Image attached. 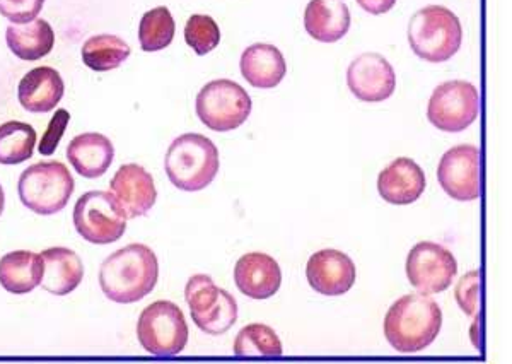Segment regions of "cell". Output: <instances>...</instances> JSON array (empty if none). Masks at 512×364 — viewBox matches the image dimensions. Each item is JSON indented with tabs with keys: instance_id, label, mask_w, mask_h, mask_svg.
Segmentation results:
<instances>
[{
	"instance_id": "33",
	"label": "cell",
	"mask_w": 512,
	"mask_h": 364,
	"mask_svg": "<svg viewBox=\"0 0 512 364\" xmlns=\"http://www.w3.org/2000/svg\"><path fill=\"white\" fill-rule=\"evenodd\" d=\"M357 4L369 14L379 16V14H386V12L391 11L396 4V0H357Z\"/></svg>"
},
{
	"instance_id": "8",
	"label": "cell",
	"mask_w": 512,
	"mask_h": 364,
	"mask_svg": "<svg viewBox=\"0 0 512 364\" xmlns=\"http://www.w3.org/2000/svg\"><path fill=\"white\" fill-rule=\"evenodd\" d=\"M195 108L198 118L210 130L229 132L241 127L250 117L251 98L238 83L217 79L200 89Z\"/></svg>"
},
{
	"instance_id": "22",
	"label": "cell",
	"mask_w": 512,
	"mask_h": 364,
	"mask_svg": "<svg viewBox=\"0 0 512 364\" xmlns=\"http://www.w3.org/2000/svg\"><path fill=\"white\" fill-rule=\"evenodd\" d=\"M304 28L316 42H338L350 30L349 7L340 0H311L304 11Z\"/></svg>"
},
{
	"instance_id": "15",
	"label": "cell",
	"mask_w": 512,
	"mask_h": 364,
	"mask_svg": "<svg viewBox=\"0 0 512 364\" xmlns=\"http://www.w3.org/2000/svg\"><path fill=\"white\" fill-rule=\"evenodd\" d=\"M110 188L128 219L146 216L158 200V190L151 173L134 163L123 165L115 173Z\"/></svg>"
},
{
	"instance_id": "18",
	"label": "cell",
	"mask_w": 512,
	"mask_h": 364,
	"mask_svg": "<svg viewBox=\"0 0 512 364\" xmlns=\"http://www.w3.org/2000/svg\"><path fill=\"white\" fill-rule=\"evenodd\" d=\"M64 79L52 67H36L21 79L19 103L31 113L53 112L64 98Z\"/></svg>"
},
{
	"instance_id": "32",
	"label": "cell",
	"mask_w": 512,
	"mask_h": 364,
	"mask_svg": "<svg viewBox=\"0 0 512 364\" xmlns=\"http://www.w3.org/2000/svg\"><path fill=\"white\" fill-rule=\"evenodd\" d=\"M69 122L70 113L67 110H57L55 112L50 124H48L47 132L41 137L40 146H38L41 156H52L57 151L65 130L69 127Z\"/></svg>"
},
{
	"instance_id": "27",
	"label": "cell",
	"mask_w": 512,
	"mask_h": 364,
	"mask_svg": "<svg viewBox=\"0 0 512 364\" xmlns=\"http://www.w3.org/2000/svg\"><path fill=\"white\" fill-rule=\"evenodd\" d=\"M282 353L279 335L265 323H251L234 341V354L239 358H279Z\"/></svg>"
},
{
	"instance_id": "29",
	"label": "cell",
	"mask_w": 512,
	"mask_h": 364,
	"mask_svg": "<svg viewBox=\"0 0 512 364\" xmlns=\"http://www.w3.org/2000/svg\"><path fill=\"white\" fill-rule=\"evenodd\" d=\"M185 42L197 55H207L221 43V30L216 21L205 14H193L185 26Z\"/></svg>"
},
{
	"instance_id": "5",
	"label": "cell",
	"mask_w": 512,
	"mask_h": 364,
	"mask_svg": "<svg viewBox=\"0 0 512 364\" xmlns=\"http://www.w3.org/2000/svg\"><path fill=\"white\" fill-rule=\"evenodd\" d=\"M76 182L60 161L36 163L19 177L18 194L24 207L40 216H52L69 204Z\"/></svg>"
},
{
	"instance_id": "25",
	"label": "cell",
	"mask_w": 512,
	"mask_h": 364,
	"mask_svg": "<svg viewBox=\"0 0 512 364\" xmlns=\"http://www.w3.org/2000/svg\"><path fill=\"white\" fill-rule=\"evenodd\" d=\"M82 62L94 72L118 69L130 57V47L120 36L96 35L82 45Z\"/></svg>"
},
{
	"instance_id": "14",
	"label": "cell",
	"mask_w": 512,
	"mask_h": 364,
	"mask_svg": "<svg viewBox=\"0 0 512 364\" xmlns=\"http://www.w3.org/2000/svg\"><path fill=\"white\" fill-rule=\"evenodd\" d=\"M306 277L316 293L342 296L354 288L357 271L349 255L335 248H326L311 255L306 265Z\"/></svg>"
},
{
	"instance_id": "31",
	"label": "cell",
	"mask_w": 512,
	"mask_h": 364,
	"mask_svg": "<svg viewBox=\"0 0 512 364\" xmlns=\"http://www.w3.org/2000/svg\"><path fill=\"white\" fill-rule=\"evenodd\" d=\"M45 0H0V14L12 24L30 23L38 18Z\"/></svg>"
},
{
	"instance_id": "24",
	"label": "cell",
	"mask_w": 512,
	"mask_h": 364,
	"mask_svg": "<svg viewBox=\"0 0 512 364\" xmlns=\"http://www.w3.org/2000/svg\"><path fill=\"white\" fill-rule=\"evenodd\" d=\"M7 47L18 59L35 62L47 57L55 47V31L45 19L11 24L6 31Z\"/></svg>"
},
{
	"instance_id": "28",
	"label": "cell",
	"mask_w": 512,
	"mask_h": 364,
	"mask_svg": "<svg viewBox=\"0 0 512 364\" xmlns=\"http://www.w3.org/2000/svg\"><path fill=\"white\" fill-rule=\"evenodd\" d=\"M176 24L168 7H156L140 19L139 42L144 52L168 48L175 38Z\"/></svg>"
},
{
	"instance_id": "13",
	"label": "cell",
	"mask_w": 512,
	"mask_h": 364,
	"mask_svg": "<svg viewBox=\"0 0 512 364\" xmlns=\"http://www.w3.org/2000/svg\"><path fill=\"white\" fill-rule=\"evenodd\" d=\"M347 84L357 100L379 103L395 93V69L379 53H362L349 65Z\"/></svg>"
},
{
	"instance_id": "10",
	"label": "cell",
	"mask_w": 512,
	"mask_h": 364,
	"mask_svg": "<svg viewBox=\"0 0 512 364\" xmlns=\"http://www.w3.org/2000/svg\"><path fill=\"white\" fill-rule=\"evenodd\" d=\"M480 113V93L472 83L449 81L434 89L427 118L444 132H463L477 120Z\"/></svg>"
},
{
	"instance_id": "35",
	"label": "cell",
	"mask_w": 512,
	"mask_h": 364,
	"mask_svg": "<svg viewBox=\"0 0 512 364\" xmlns=\"http://www.w3.org/2000/svg\"><path fill=\"white\" fill-rule=\"evenodd\" d=\"M4 207H6V194H4V188L0 185V216L4 212Z\"/></svg>"
},
{
	"instance_id": "3",
	"label": "cell",
	"mask_w": 512,
	"mask_h": 364,
	"mask_svg": "<svg viewBox=\"0 0 512 364\" xmlns=\"http://www.w3.org/2000/svg\"><path fill=\"white\" fill-rule=\"evenodd\" d=\"M219 151L209 137L183 134L169 146L164 170L169 182L183 192L209 187L219 173Z\"/></svg>"
},
{
	"instance_id": "12",
	"label": "cell",
	"mask_w": 512,
	"mask_h": 364,
	"mask_svg": "<svg viewBox=\"0 0 512 364\" xmlns=\"http://www.w3.org/2000/svg\"><path fill=\"white\" fill-rule=\"evenodd\" d=\"M437 180L454 200L472 202L482 194L480 183V149L460 144L449 149L437 166Z\"/></svg>"
},
{
	"instance_id": "16",
	"label": "cell",
	"mask_w": 512,
	"mask_h": 364,
	"mask_svg": "<svg viewBox=\"0 0 512 364\" xmlns=\"http://www.w3.org/2000/svg\"><path fill=\"white\" fill-rule=\"evenodd\" d=\"M234 282L251 300H268L279 291L282 271L277 260L267 253H246L234 267Z\"/></svg>"
},
{
	"instance_id": "17",
	"label": "cell",
	"mask_w": 512,
	"mask_h": 364,
	"mask_svg": "<svg viewBox=\"0 0 512 364\" xmlns=\"http://www.w3.org/2000/svg\"><path fill=\"white\" fill-rule=\"evenodd\" d=\"M425 173L414 159L398 158L386 166L378 178V192L388 204L408 206L425 190Z\"/></svg>"
},
{
	"instance_id": "30",
	"label": "cell",
	"mask_w": 512,
	"mask_h": 364,
	"mask_svg": "<svg viewBox=\"0 0 512 364\" xmlns=\"http://www.w3.org/2000/svg\"><path fill=\"white\" fill-rule=\"evenodd\" d=\"M454 298L465 315L477 317L480 310V272H468L461 277L454 289Z\"/></svg>"
},
{
	"instance_id": "21",
	"label": "cell",
	"mask_w": 512,
	"mask_h": 364,
	"mask_svg": "<svg viewBox=\"0 0 512 364\" xmlns=\"http://www.w3.org/2000/svg\"><path fill=\"white\" fill-rule=\"evenodd\" d=\"M45 272L41 288L55 296H65L76 291L84 279V265L79 255L69 248H48L41 253Z\"/></svg>"
},
{
	"instance_id": "26",
	"label": "cell",
	"mask_w": 512,
	"mask_h": 364,
	"mask_svg": "<svg viewBox=\"0 0 512 364\" xmlns=\"http://www.w3.org/2000/svg\"><path fill=\"white\" fill-rule=\"evenodd\" d=\"M36 130L24 122H6L0 125V165H21L33 158Z\"/></svg>"
},
{
	"instance_id": "34",
	"label": "cell",
	"mask_w": 512,
	"mask_h": 364,
	"mask_svg": "<svg viewBox=\"0 0 512 364\" xmlns=\"http://www.w3.org/2000/svg\"><path fill=\"white\" fill-rule=\"evenodd\" d=\"M478 322H480V320H475V322H473V325H472V342H473V346L477 347L478 349V346H480V339H478L477 337V332H478Z\"/></svg>"
},
{
	"instance_id": "7",
	"label": "cell",
	"mask_w": 512,
	"mask_h": 364,
	"mask_svg": "<svg viewBox=\"0 0 512 364\" xmlns=\"http://www.w3.org/2000/svg\"><path fill=\"white\" fill-rule=\"evenodd\" d=\"M127 214L115 195L91 190L79 197L74 207V226L84 240L93 245H110L127 229Z\"/></svg>"
},
{
	"instance_id": "2",
	"label": "cell",
	"mask_w": 512,
	"mask_h": 364,
	"mask_svg": "<svg viewBox=\"0 0 512 364\" xmlns=\"http://www.w3.org/2000/svg\"><path fill=\"white\" fill-rule=\"evenodd\" d=\"M443 312L429 294H405L384 318V337L398 353H419L436 341Z\"/></svg>"
},
{
	"instance_id": "23",
	"label": "cell",
	"mask_w": 512,
	"mask_h": 364,
	"mask_svg": "<svg viewBox=\"0 0 512 364\" xmlns=\"http://www.w3.org/2000/svg\"><path fill=\"white\" fill-rule=\"evenodd\" d=\"M43 272L40 253L16 250L0 259V286L12 294L31 293L40 286Z\"/></svg>"
},
{
	"instance_id": "4",
	"label": "cell",
	"mask_w": 512,
	"mask_h": 364,
	"mask_svg": "<svg viewBox=\"0 0 512 364\" xmlns=\"http://www.w3.org/2000/svg\"><path fill=\"white\" fill-rule=\"evenodd\" d=\"M463 42L460 19L448 7L427 6L408 24V43L420 59L439 64L454 57Z\"/></svg>"
},
{
	"instance_id": "9",
	"label": "cell",
	"mask_w": 512,
	"mask_h": 364,
	"mask_svg": "<svg viewBox=\"0 0 512 364\" xmlns=\"http://www.w3.org/2000/svg\"><path fill=\"white\" fill-rule=\"evenodd\" d=\"M193 322L209 335L226 334L238 322V303L233 294L217 288L212 277L205 274L190 277L185 289Z\"/></svg>"
},
{
	"instance_id": "1",
	"label": "cell",
	"mask_w": 512,
	"mask_h": 364,
	"mask_svg": "<svg viewBox=\"0 0 512 364\" xmlns=\"http://www.w3.org/2000/svg\"><path fill=\"white\" fill-rule=\"evenodd\" d=\"M159 262L142 243H130L110 255L99 269V286L106 298L122 305L144 300L156 288Z\"/></svg>"
},
{
	"instance_id": "6",
	"label": "cell",
	"mask_w": 512,
	"mask_h": 364,
	"mask_svg": "<svg viewBox=\"0 0 512 364\" xmlns=\"http://www.w3.org/2000/svg\"><path fill=\"white\" fill-rule=\"evenodd\" d=\"M137 337L147 353L159 358L180 354L188 342V325L181 308L171 301H156L140 313Z\"/></svg>"
},
{
	"instance_id": "19",
	"label": "cell",
	"mask_w": 512,
	"mask_h": 364,
	"mask_svg": "<svg viewBox=\"0 0 512 364\" xmlns=\"http://www.w3.org/2000/svg\"><path fill=\"white\" fill-rule=\"evenodd\" d=\"M115 158V147L108 137L88 132L74 137L67 147V159L82 178H101Z\"/></svg>"
},
{
	"instance_id": "20",
	"label": "cell",
	"mask_w": 512,
	"mask_h": 364,
	"mask_svg": "<svg viewBox=\"0 0 512 364\" xmlns=\"http://www.w3.org/2000/svg\"><path fill=\"white\" fill-rule=\"evenodd\" d=\"M241 74L253 88L272 89L286 77V59L274 45L255 43L241 55Z\"/></svg>"
},
{
	"instance_id": "11",
	"label": "cell",
	"mask_w": 512,
	"mask_h": 364,
	"mask_svg": "<svg viewBox=\"0 0 512 364\" xmlns=\"http://www.w3.org/2000/svg\"><path fill=\"white\" fill-rule=\"evenodd\" d=\"M458 272L453 253L432 241L417 243L407 259V277L419 293H443Z\"/></svg>"
}]
</instances>
